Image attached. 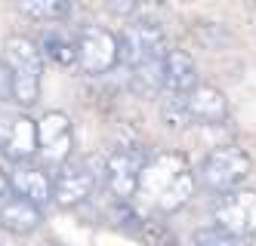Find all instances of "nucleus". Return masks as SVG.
Wrapping results in <instances>:
<instances>
[{
  "mask_svg": "<svg viewBox=\"0 0 256 246\" xmlns=\"http://www.w3.org/2000/svg\"><path fill=\"white\" fill-rule=\"evenodd\" d=\"M10 194V176L4 173V169H0V200H4Z\"/></svg>",
  "mask_w": 256,
  "mask_h": 246,
  "instance_id": "nucleus-22",
  "label": "nucleus"
},
{
  "mask_svg": "<svg viewBox=\"0 0 256 246\" xmlns=\"http://www.w3.org/2000/svg\"><path fill=\"white\" fill-rule=\"evenodd\" d=\"M74 151V126L71 117L62 111H46L38 120V154L44 160V169L56 173L59 166H65L71 160Z\"/></svg>",
  "mask_w": 256,
  "mask_h": 246,
  "instance_id": "nucleus-7",
  "label": "nucleus"
},
{
  "mask_svg": "<svg viewBox=\"0 0 256 246\" xmlns=\"http://www.w3.org/2000/svg\"><path fill=\"white\" fill-rule=\"evenodd\" d=\"M139 237H142L145 246H179L176 234H173L164 222H142Z\"/></svg>",
  "mask_w": 256,
  "mask_h": 246,
  "instance_id": "nucleus-18",
  "label": "nucleus"
},
{
  "mask_svg": "<svg viewBox=\"0 0 256 246\" xmlns=\"http://www.w3.org/2000/svg\"><path fill=\"white\" fill-rule=\"evenodd\" d=\"M40 55L50 62H56L62 68H71V65H78V43L71 40V37L59 34V31H46L40 37Z\"/></svg>",
  "mask_w": 256,
  "mask_h": 246,
  "instance_id": "nucleus-16",
  "label": "nucleus"
},
{
  "mask_svg": "<svg viewBox=\"0 0 256 246\" xmlns=\"http://www.w3.org/2000/svg\"><path fill=\"white\" fill-rule=\"evenodd\" d=\"M0 62L10 71V99L22 108L38 105L40 99V74H44V55L40 46L31 37L12 34L4 40Z\"/></svg>",
  "mask_w": 256,
  "mask_h": 246,
  "instance_id": "nucleus-2",
  "label": "nucleus"
},
{
  "mask_svg": "<svg viewBox=\"0 0 256 246\" xmlns=\"http://www.w3.org/2000/svg\"><path fill=\"white\" fill-rule=\"evenodd\" d=\"M253 169V160L244 148L238 145H219L213 148L210 154L200 160V169H198V182L207 188V191H216V194H226L232 188H241L244 179L250 176Z\"/></svg>",
  "mask_w": 256,
  "mask_h": 246,
  "instance_id": "nucleus-3",
  "label": "nucleus"
},
{
  "mask_svg": "<svg viewBox=\"0 0 256 246\" xmlns=\"http://www.w3.org/2000/svg\"><path fill=\"white\" fill-rule=\"evenodd\" d=\"M186 111H188V123L219 126L228 120V99L219 86L198 83L192 92H186Z\"/></svg>",
  "mask_w": 256,
  "mask_h": 246,
  "instance_id": "nucleus-11",
  "label": "nucleus"
},
{
  "mask_svg": "<svg viewBox=\"0 0 256 246\" xmlns=\"http://www.w3.org/2000/svg\"><path fill=\"white\" fill-rule=\"evenodd\" d=\"M0 154L12 166L38 157V120L28 114H12L0 120Z\"/></svg>",
  "mask_w": 256,
  "mask_h": 246,
  "instance_id": "nucleus-10",
  "label": "nucleus"
},
{
  "mask_svg": "<svg viewBox=\"0 0 256 246\" xmlns=\"http://www.w3.org/2000/svg\"><path fill=\"white\" fill-rule=\"evenodd\" d=\"M99 176H105V163L99 166V160H93V157L68 160L52 176V203L59 210H74V206L86 203L99 185Z\"/></svg>",
  "mask_w": 256,
  "mask_h": 246,
  "instance_id": "nucleus-4",
  "label": "nucleus"
},
{
  "mask_svg": "<svg viewBox=\"0 0 256 246\" xmlns=\"http://www.w3.org/2000/svg\"><path fill=\"white\" fill-rule=\"evenodd\" d=\"M192 246H238V240L232 234H226L222 228L210 225V228H198L192 234Z\"/></svg>",
  "mask_w": 256,
  "mask_h": 246,
  "instance_id": "nucleus-19",
  "label": "nucleus"
},
{
  "mask_svg": "<svg viewBox=\"0 0 256 246\" xmlns=\"http://www.w3.org/2000/svg\"><path fill=\"white\" fill-rule=\"evenodd\" d=\"M145 163V151L139 145H118L105 157V185L114 200H133L139 191V173Z\"/></svg>",
  "mask_w": 256,
  "mask_h": 246,
  "instance_id": "nucleus-9",
  "label": "nucleus"
},
{
  "mask_svg": "<svg viewBox=\"0 0 256 246\" xmlns=\"http://www.w3.org/2000/svg\"><path fill=\"white\" fill-rule=\"evenodd\" d=\"M118 49H120V62L126 68H136L148 59H164L170 46H167V34L158 22L136 18L118 34Z\"/></svg>",
  "mask_w": 256,
  "mask_h": 246,
  "instance_id": "nucleus-5",
  "label": "nucleus"
},
{
  "mask_svg": "<svg viewBox=\"0 0 256 246\" xmlns=\"http://www.w3.org/2000/svg\"><path fill=\"white\" fill-rule=\"evenodd\" d=\"M142 0H108V12L118 15V18H130L136 9H139Z\"/></svg>",
  "mask_w": 256,
  "mask_h": 246,
  "instance_id": "nucleus-20",
  "label": "nucleus"
},
{
  "mask_svg": "<svg viewBox=\"0 0 256 246\" xmlns=\"http://www.w3.org/2000/svg\"><path fill=\"white\" fill-rule=\"evenodd\" d=\"M10 191L25 197V200H31V203H38L44 210L46 203H52V176L44 166L16 163V169L10 173Z\"/></svg>",
  "mask_w": 256,
  "mask_h": 246,
  "instance_id": "nucleus-12",
  "label": "nucleus"
},
{
  "mask_svg": "<svg viewBox=\"0 0 256 246\" xmlns=\"http://www.w3.org/2000/svg\"><path fill=\"white\" fill-rule=\"evenodd\" d=\"M213 225L232 234L234 240L256 237V191L232 188L213 206Z\"/></svg>",
  "mask_w": 256,
  "mask_h": 246,
  "instance_id": "nucleus-6",
  "label": "nucleus"
},
{
  "mask_svg": "<svg viewBox=\"0 0 256 246\" xmlns=\"http://www.w3.org/2000/svg\"><path fill=\"white\" fill-rule=\"evenodd\" d=\"M198 65L186 49H167L164 55V89L176 92V96H186L198 86Z\"/></svg>",
  "mask_w": 256,
  "mask_h": 246,
  "instance_id": "nucleus-14",
  "label": "nucleus"
},
{
  "mask_svg": "<svg viewBox=\"0 0 256 246\" xmlns=\"http://www.w3.org/2000/svg\"><path fill=\"white\" fill-rule=\"evenodd\" d=\"M0 99H10V71L0 62Z\"/></svg>",
  "mask_w": 256,
  "mask_h": 246,
  "instance_id": "nucleus-21",
  "label": "nucleus"
},
{
  "mask_svg": "<svg viewBox=\"0 0 256 246\" xmlns=\"http://www.w3.org/2000/svg\"><path fill=\"white\" fill-rule=\"evenodd\" d=\"M78 68L84 74H108L120 62V49H118V34L108 31L102 25H86L78 34Z\"/></svg>",
  "mask_w": 256,
  "mask_h": 246,
  "instance_id": "nucleus-8",
  "label": "nucleus"
},
{
  "mask_svg": "<svg viewBox=\"0 0 256 246\" xmlns=\"http://www.w3.org/2000/svg\"><path fill=\"white\" fill-rule=\"evenodd\" d=\"M194 169L182 151H158V154L145 157L142 173H139V191L145 203L158 213H176L194 197Z\"/></svg>",
  "mask_w": 256,
  "mask_h": 246,
  "instance_id": "nucleus-1",
  "label": "nucleus"
},
{
  "mask_svg": "<svg viewBox=\"0 0 256 246\" xmlns=\"http://www.w3.org/2000/svg\"><path fill=\"white\" fill-rule=\"evenodd\" d=\"M130 89L139 99H158L164 92V59H148L130 68Z\"/></svg>",
  "mask_w": 256,
  "mask_h": 246,
  "instance_id": "nucleus-15",
  "label": "nucleus"
},
{
  "mask_svg": "<svg viewBox=\"0 0 256 246\" xmlns=\"http://www.w3.org/2000/svg\"><path fill=\"white\" fill-rule=\"evenodd\" d=\"M28 18L38 22H65L74 9V0H16Z\"/></svg>",
  "mask_w": 256,
  "mask_h": 246,
  "instance_id": "nucleus-17",
  "label": "nucleus"
},
{
  "mask_svg": "<svg viewBox=\"0 0 256 246\" xmlns=\"http://www.w3.org/2000/svg\"><path fill=\"white\" fill-rule=\"evenodd\" d=\"M44 225V210L19 194L0 200V228L12 237H28Z\"/></svg>",
  "mask_w": 256,
  "mask_h": 246,
  "instance_id": "nucleus-13",
  "label": "nucleus"
}]
</instances>
